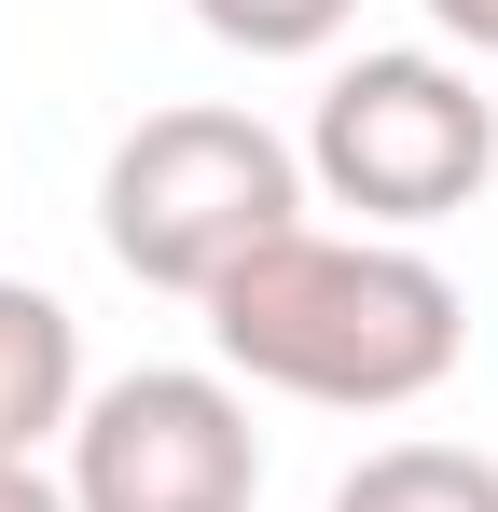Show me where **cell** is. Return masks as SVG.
Instances as JSON below:
<instances>
[{
	"label": "cell",
	"instance_id": "6da1fadb",
	"mask_svg": "<svg viewBox=\"0 0 498 512\" xmlns=\"http://www.w3.org/2000/svg\"><path fill=\"white\" fill-rule=\"evenodd\" d=\"M208 346L236 388H277V402H332V416H402L429 402L457 360H471V291L415 236H332V222H291L208 291Z\"/></svg>",
	"mask_w": 498,
	"mask_h": 512
},
{
	"label": "cell",
	"instance_id": "7a4b0ae2",
	"mask_svg": "<svg viewBox=\"0 0 498 512\" xmlns=\"http://www.w3.org/2000/svg\"><path fill=\"white\" fill-rule=\"evenodd\" d=\"M305 222V153L236 111V97H180V111H139L125 139H111V167H97V236L111 263L139 277V291H180V305H208L222 277H236L263 236H291Z\"/></svg>",
	"mask_w": 498,
	"mask_h": 512
},
{
	"label": "cell",
	"instance_id": "3957f363",
	"mask_svg": "<svg viewBox=\"0 0 498 512\" xmlns=\"http://www.w3.org/2000/svg\"><path fill=\"white\" fill-rule=\"evenodd\" d=\"M305 194L319 208H360V236H429L457 222L471 194L498 180V97L457 70V56H346L305 111Z\"/></svg>",
	"mask_w": 498,
	"mask_h": 512
},
{
	"label": "cell",
	"instance_id": "277c9868",
	"mask_svg": "<svg viewBox=\"0 0 498 512\" xmlns=\"http://www.w3.org/2000/svg\"><path fill=\"white\" fill-rule=\"evenodd\" d=\"M56 485H70V512H249L263 499L249 388L208 360H139V374L83 388Z\"/></svg>",
	"mask_w": 498,
	"mask_h": 512
},
{
	"label": "cell",
	"instance_id": "5b68a950",
	"mask_svg": "<svg viewBox=\"0 0 498 512\" xmlns=\"http://www.w3.org/2000/svg\"><path fill=\"white\" fill-rule=\"evenodd\" d=\"M83 416V319L56 291L0 277V471H28L42 443H70Z\"/></svg>",
	"mask_w": 498,
	"mask_h": 512
},
{
	"label": "cell",
	"instance_id": "8992f818",
	"mask_svg": "<svg viewBox=\"0 0 498 512\" xmlns=\"http://www.w3.org/2000/svg\"><path fill=\"white\" fill-rule=\"evenodd\" d=\"M332 512H498V457L485 443H374Z\"/></svg>",
	"mask_w": 498,
	"mask_h": 512
},
{
	"label": "cell",
	"instance_id": "52a82bcc",
	"mask_svg": "<svg viewBox=\"0 0 498 512\" xmlns=\"http://www.w3.org/2000/svg\"><path fill=\"white\" fill-rule=\"evenodd\" d=\"M346 14H360V0H194V28L236 42V56H332Z\"/></svg>",
	"mask_w": 498,
	"mask_h": 512
},
{
	"label": "cell",
	"instance_id": "ba28073f",
	"mask_svg": "<svg viewBox=\"0 0 498 512\" xmlns=\"http://www.w3.org/2000/svg\"><path fill=\"white\" fill-rule=\"evenodd\" d=\"M429 28H443V42H471V56H498V0H429Z\"/></svg>",
	"mask_w": 498,
	"mask_h": 512
},
{
	"label": "cell",
	"instance_id": "9c48e42d",
	"mask_svg": "<svg viewBox=\"0 0 498 512\" xmlns=\"http://www.w3.org/2000/svg\"><path fill=\"white\" fill-rule=\"evenodd\" d=\"M0 512H70V485H56V471L28 457V471H0Z\"/></svg>",
	"mask_w": 498,
	"mask_h": 512
}]
</instances>
